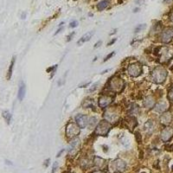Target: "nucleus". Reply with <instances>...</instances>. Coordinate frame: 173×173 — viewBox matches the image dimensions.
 Segmentation results:
<instances>
[{"label":"nucleus","mask_w":173,"mask_h":173,"mask_svg":"<svg viewBox=\"0 0 173 173\" xmlns=\"http://www.w3.org/2000/svg\"><path fill=\"white\" fill-rule=\"evenodd\" d=\"M75 34H76L75 32H72L71 34L69 35V36H68V38H69V39H68V41H70V40H71V37H72L73 36H75Z\"/></svg>","instance_id":"31"},{"label":"nucleus","mask_w":173,"mask_h":173,"mask_svg":"<svg viewBox=\"0 0 173 173\" xmlns=\"http://www.w3.org/2000/svg\"><path fill=\"white\" fill-rule=\"evenodd\" d=\"M154 107H155V111L156 112H158V113H165L168 109L169 105H168V103L166 101H160L157 105H155Z\"/></svg>","instance_id":"15"},{"label":"nucleus","mask_w":173,"mask_h":173,"mask_svg":"<svg viewBox=\"0 0 173 173\" xmlns=\"http://www.w3.org/2000/svg\"><path fill=\"white\" fill-rule=\"evenodd\" d=\"M158 55L159 61L161 62H169L173 57V47L171 46H164L159 48Z\"/></svg>","instance_id":"2"},{"label":"nucleus","mask_w":173,"mask_h":173,"mask_svg":"<svg viewBox=\"0 0 173 173\" xmlns=\"http://www.w3.org/2000/svg\"><path fill=\"white\" fill-rule=\"evenodd\" d=\"M153 127H154V124H153V122H152V120H148L145 124V125H144L145 131H148V132L152 131L153 130Z\"/></svg>","instance_id":"21"},{"label":"nucleus","mask_w":173,"mask_h":173,"mask_svg":"<svg viewBox=\"0 0 173 173\" xmlns=\"http://www.w3.org/2000/svg\"><path fill=\"white\" fill-rule=\"evenodd\" d=\"M108 5V1L107 0H102L101 2H100L97 5V8L99 11H103L104 9H106Z\"/></svg>","instance_id":"23"},{"label":"nucleus","mask_w":173,"mask_h":173,"mask_svg":"<svg viewBox=\"0 0 173 173\" xmlns=\"http://www.w3.org/2000/svg\"><path fill=\"white\" fill-rule=\"evenodd\" d=\"M81 132V128L78 126V125L75 123H69L66 127V135L68 138H74L79 135Z\"/></svg>","instance_id":"5"},{"label":"nucleus","mask_w":173,"mask_h":173,"mask_svg":"<svg viewBox=\"0 0 173 173\" xmlns=\"http://www.w3.org/2000/svg\"><path fill=\"white\" fill-rule=\"evenodd\" d=\"M145 27H146L145 24H139V25H138L137 27L135 28V32H139L140 30H142V29H145Z\"/></svg>","instance_id":"24"},{"label":"nucleus","mask_w":173,"mask_h":173,"mask_svg":"<svg viewBox=\"0 0 173 173\" xmlns=\"http://www.w3.org/2000/svg\"><path fill=\"white\" fill-rule=\"evenodd\" d=\"M155 105H156V102H155V100L152 96L146 97L144 100V106L146 108H152Z\"/></svg>","instance_id":"16"},{"label":"nucleus","mask_w":173,"mask_h":173,"mask_svg":"<svg viewBox=\"0 0 173 173\" xmlns=\"http://www.w3.org/2000/svg\"><path fill=\"white\" fill-rule=\"evenodd\" d=\"M15 61H16V57L14 56L11 60V65L9 67V70H8V74H7V79L10 80L11 77V75H12V71H13V67L14 64H15Z\"/></svg>","instance_id":"20"},{"label":"nucleus","mask_w":173,"mask_h":173,"mask_svg":"<svg viewBox=\"0 0 173 173\" xmlns=\"http://www.w3.org/2000/svg\"><path fill=\"white\" fill-rule=\"evenodd\" d=\"M124 87V82L119 77H113L109 82V88L115 93H120Z\"/></svg>","instance_id":"4"},{"label":"nucleus","mask_w":173,"mask_h":173,"mask_svg":"<svg viewBox=\"0 0 173 173\" xmlns=\"http://www.w3.org/2000/svg\"><path fill=\"white\" fill-rule=\"evenodd\" d=\"M93 173H106V172L103 171H94V172Z\"/></svg>","instance_id":"34"},{"label":"nucleus","mask_w":173,"mask_h":173,"mask_svg":"<svg viewBox=\"0 0 173 173\" xmlns=\"http://www.w3.org/2000/svg\"><path fill=\"white\" fill-rule=\"evenodd\" d=\"M2 115L3 117L5 118V121L7 122V124H10L11 123V114L9 111H3L2 113Z\"/></svg>","instance_id":"22"},{"label":"nucleus","mask_w":173,"mask_h":173,"mask_svg":"<svg viewBox=\"0 0 173 173\" xmlns=\"http://www.w3.org/2000/svg\"><path fill=\"white\" fill-rule=\"evenodd\" d=\"M173 137V128L171 126H166L165 128H164L161 134H160V138L162 139V141L164 142H168L171 138Z\"/></svg>","instance_id":"8"},{"label":"nucleus","mask_w":173,"mask_h":173,"mask_svg":"<svg viewBox=\"0 0 173 173\" xmlns=\"http://www.w3.org/2000/svg\"><path fill=\"white\" fill-rule=\"evenodd\" d=\"M94 34V31H89L88 33H86L85 35H83V36L78 41V45H82V43L86 42L89 41L90 39L92 38V36Z\"/></svg>","instance_id":"17"},{"label":"nucleus","mask_w":173,"mask_h":173,"mask_svg":"<svg viewBox=\"0 0 173 173\" xmlns=\"http://www.w3.org/2000/svg\"><path fill=\"white\" fill-rule=\"evenodd\" d=\"M111 129V125L107 120L100 121L96 126V129L94 131V133L99 136H107V134L109 132Z\"/></svg>","instance_id":"3"},{"label":"nucleus","mask_w":173,"mask_h":173,"mask_svg":"<svg viewBox=\"0 0 173 173\" xmlns=\"http://www.w3.org/2000/svg\"><path fill=\"white\" fill-rule=\"evenodd\" d=\"M172 170H173V166H172Z\"/></svg>","instance_id":"37"},{"label":"nucleus","mask_w":173,"mask_h":173,"mask_svg":"<svg viewBox=\"0 0 173 173\" xmlns=\"http://www.w3.org/2000/svg\"><path fill=\"white\" fill-rule=\"evenodd\" d=\"M127 72L131 77H138L142 73V67L139 63H132L128 67Z\"/></svg>","instance_id":"6"},{"label":"nucleus","mask_w":173,"mask_h":173,"mask_svg":"<svg viewBox=\"0 0 173 173\" xmlns=\"http://www.w3.org/2000/svg\"><path fill=\"white\" fill-rule=\"evenodd\" d=\"M94 165L96 166V167H98V168L101 169V168H103L104 165H106V161H105L103 159H101V158L95 157L94 160Z\"/></svg>","instance_id":"19"},{"label":"nucleus","mask_w":173,"mask_h":173,"mask_svg":"<svg viewBox=\"0 0 173 173\" xmlns=\"http://www.w3.org/2000/svg\"><path fill=\"white\" fill-rule=\"evenodd\" d=\"M114 54H115V52H112V53H110V54H109L108 55H107V56H106V58L104 59V62H107L108 59H110L112 56H113V55H114Z\"/></svg>","instance_id":"26"},{"label":"nucleus","mask_w":173,"mask_h":173,"mask_svg":"<svg viewBox=\"0 0 173 173\" xmlns=\"http://www.w3.org/2000/svg\"><path fill=\"white\" fill-rule=\"evenodd\" d=\"M76 121L80 128H86V126L89 123V119L87 115L79 114L76 117Z\"/></svg>","instance_id":"9"},{"label":"nucleus","mask_w":173,"mask_h":173,"mask_svg":"<svg viewBox=\"0 0 173 173\" xmlns=\"http://www.w3.org/2000/svg\"><path fill=\"white\" fill-rule=\"evenodd\" d=\"M161 42L164 43H169L173 38V29L171 28H166L164 29L160 36Z\"/></svg>","instance_id":"7"},{"label":"nucleus","mask_w":173,"mask_h":173,"mask_svg":"<svg viewBox=\"0 0 173 173\" xmlns=\"http://www.w3.org/2000/svg\"><path fill=\"white\" fill-rule=\"evenodd\" d=\"M56 168H57V162H55L54 163V166H53V170H52V173H55Z\"/></svg>","instance_id":"27"},{"label":"nucleus","mask_w":173,"mask_h":173,"mask_svg":"<svg viewBox=\"0 0 173 173\" xmlns=\"http://www.w3.org/2000/svg\"><path fill=\"white\" fill-rule=\"evenodd\" d=\"M105 119L109 123H114L119 119V114L113 112H106L105 113Z\"/></svg>","instance_id":"13"},{"label":"nucleus","mask_w":173,"mask_h":173,"mask_svg":"<svg viewBox=\"0 0 173 173\" xmlns=\"http://www.w3.org/2000/svg\"><path fill=\"white\" fill-rule=\"evenodd\" d=\"M101 43H102V42H101V41H99V42H97L96 44L94 45V48H99V47L100 46V44H101Z\"/></svg>","instance_id":"29"},{"label":"nucleus","mask_w":173,"mask_h":173,"mask_svg":"<svg viewBox=\"0 0 173 173\" xmlns=\"http://www.w3.org/2000/svg\"><path fill=\"white\" fill-rule=\"evenodd\" d=\"M114 167L118 171L123 172L126 168V164L122 159H116L114 161Z\"/></svg>","instance_id":"14"},{"label":"nucleus","mask_w":173,"mask_h":173,"mask_svg":"<svg viewBox=\"0 0 173 173\" xmlns=\"http://www.w3.org/2000/svg\"><path fill=\"white\" fill-rule=\"evenodd\" d=\"M171 120H172V115L170 112H165L160 116V122L165 125L171 124Z\"/></svg>","instance_id":"11"},{"label":"nucleus","mask_w":173,"mask_h":173,"mask_svg":"<svg viewBox=\"0 0 173 173\" xmlns=\"http://www.w3.org/2000/svg\"><path fill=\"white\" fill-rule=\"evenodd\" d=\"M113 102V97L110 95H102L100 97L99 99V106L101 108H105L107 106H109L111 103Z\"/></svg>","instance_id":"10"},{"label":"nucleus","mask_w":173,"mask_h":173,"mask_svg":"<svg viewBox=\"0 0 173 173\" xmlns=\"http://www.w3.org/2000/svg\"><path fill=\"white\" fill-rule=\"evenodd\" d=\"M69 26H70L71 28L77 27V26H78V22H77V21H73V22H71Z\"/></svg>","instance_id":"25"},{"label":"nucleus","mask_w":173,"mask_h":173,"mask_svg":"<svg viewBox=\"0 0 173 173\" xmlns=\"http://www.w3.org/2000/svg\"><path fill=\"white\" fill-rule=\"evenodd\" d=\"M63 152H64V149H62V151H61V152H60L59 153H58V154H57V157H60V156H61V154H62V153Z\"/></svg>","instance_id":"33"},{"label":"nucleus","mask_w":173,"mask_h":173,"mask_svg":"<svg viewBox=\"0 0 173 173\" xmlns=\"http://www.w3.org/2000/svg\"><path fill=\"white\" fill-rule=\"evenodd\" d=\"M81 146V142L80 139L78 138H76L70 144V147H69V152L71 154H76V152L79 151Z\"/></svg>","instance_id":"12"},{"label":"nucleus","mask_w":173,"mask_h":173,"mask_svg":"<svg viewBox=\"0 0 173 173\" xmlns=\"http://www.w3.org/2000/svg\"><path fill=\"white\" fill-rule=\"evenodd\" d=\"M116 40H117L116 38H114V39H113V40H112V41H111L110 42H108V43H107V45H108V46H110V45H112L113 43H114V42H116Z\"/></svg>","instance_id":"30"},{"label":"nucleus","mask_w":173,"mask_h":173,"mask_svg":"<svg viewBox=\"0 0 173 173\" xmlns=\"http://www.w3.org/2000/svg\"><path fill=\"white\" fill-rule=\"evenodd\" d=\"M167 71L163 67H157L152 72V80L157 84H161L165 81L167 77Z\"/></svg>","instance_id":"1"},{"label":"nucleus","mask_w":173,"mask_h":173,"mask_svg":"<svg viewBox=\"0 0 173 173\" xmlns=\"http://www.w3.org/2000/svg\"><path fill=\"white\" fill-rule=\"evenodd\" d=\"M25 92H26L25 84L23 82H21L19 88H18V99H19V100H23V98L25 96Z\"/></svg>","instance_id":"18"},{"label":"nucleus","mask_w":173,"mask_h":173,"mask_svg":"<svg viewBox=\"0 0 173 173\" xmlns=\"http://www.w3.org/2000/svg\"><path fill=\"white\" fill-rule=\"evenodd\" d=\"M169 98H170L171 100H173V88L171 90V92H170V94H169Z\"/></svg>","instance_id":"28"},{"label":"nucleus","mask_w":173,"mask_h":173,"mask_svg":"<svg viewBox=\"0 0 173 173\" xmlns=\"http://www.w3.org/2000/svg\"><path fill=\"white\" fill-rule=\"evenodd\" d=\"M171 21H172V22H173V15H172V16H171Z\"/></svg>","instance_id":"35"},{"label":"nucleus","mask_w":173,"mask_h":173,"mask_svg":"<svg viewBox=\"0 0 173 173\" xmlns=\"http://www.w3.org/2000/svg\"><path fill=\"white\" fill-rule=\"evenodd\" d=\"M48 162H49V159H48L47 161H45V164H44V165L46 166V167H48Z\"/></svg>","instance_id":"32"},{"label":"nucleus","mask_w":173,"mask_h":173,"mask_svg":"<svg viewBox=\"0 0 173 173\" xmlns=\"http://www.w3.org/2000/svg\"><path fill=\"white\" fill-rule=\"evenodd\" d=\"M66 173H72V172H66Z\"/></svg>","instance_id":"36"}]
</instances>
